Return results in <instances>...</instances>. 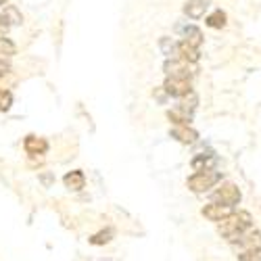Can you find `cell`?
I'll use <instances>...</instances> for the list:
<instances>
[{
    "mask_svg": "<svg viewBox=\"0 0 261 261\" xmlns=\"http://www.w3.org/2000/svg\"><path fill=\"white\" fill-rule=\"evenodd\" d=\"M167 117L176 123V125H188V121H190V115H186L184 111H180V109L176 107V109H171V111L167 113Z\"/></svg>",
    "mask_w": 261,
    "mask_h": 261,
    "instance_id": "e0dca14e",
    "label": "cell"
},
{
    "mask_svg": "<svg viewBox=\"0 0 261 261\" xmlns=\"http://www.w3.org/2000/svg\"><path fill=\"white\" fill-rule=\"evenodd\" d=\"M3 15L9 19V23H11V25H19L21 21H23V17H21V13H19L15 7H7Z\"/></svg>",
    "mask_w": 261,
    "mask_h": 261,
    "instance_id": "d6986e66",
    "label": "cell"
},
{
    "mask_svg": "<svg viewBox=\"0 0 261 261\" xmlns=\"http://www.w3.org/2000/svg\"><path fill=\"white\" fill-rule=\"evenodd\" d=\"M111 236H113V232H111V230H107V232H98V234H94V236L90 238V243H92V245H107L109 241H111Z\"/></svg>",
    "mask_w": 261,
    "mask_h": 261,
    "instance_id": "ffe728a7",
    "label": "cell"
},
{
    "mask_svg": "<svg viewBox=\"0 0 261 261\" xmlns=\"http://www.w3.org/2000/svg\"><path fill=\"white\" fill-rule=\"evenodd\" d=\"M11 28V23H9V19L5 17V15H0V34H3V32H7Z\"/></svg>",
    "mask_w": 261,
    "mask_h": 261,
    "instance_id": "d4e9b609",
    "label": "cell"
},
{
    "mask_svg": "<svg viewBox=\"0 0 261 261\" xmlns=\"http://www.w3.org/2000/svg\"><path fill=\"white\" fill-rule=\"evenodd\" d=\"M63 182H65V186H67L69 190L77 192V190H82V188H84V184H86V178H84V173H82L80 169H75V171H69L67 176L63 178Z\"/></svg>",
    "mask_w": 261,
    "mask_h": 261,
    "instance_id": "8fae6325",
    "label": "cell"
},
{
    "mask_svg": "<svg viewBox=\"0 0 261 261\" xmlns=\"http://www.w3.org/2000/svg\"><path fill=\"white\" fill-rule=\"evenodd\" d=\"M207 25L213 28V30H222L226 25V13L224 11H213L209 17H207Z\"/></svg>",
    "mask_w": 261,
    "mask_h": 261,
    "instance_id": "2e32d148",
    "label": "cell"
},
{
    "mask_svg": "<svg viewBox=\"0 0 261 261\" xmlns=\"http://www.w3.org/2000/svg\"><path fill=\"white\" fill-rule=\"evenodd\" d=\"M217 159L213 155H197L192 159V167L197 169V171H213Z\"/></svg>",
    "mask_w": 261,
    "mask_h": 261,
    "instance_id": "5bb4252c",
    "label": "cell"
},
{
    "mask_svg": "<svg viewBox=\"0 0 261 261\" xmlns=\"http://www.w3.org/2000/svg\"><path fill=\"white\" fill-rule=\"evenodd\" d=\"M184 42L194 48H199L203 44V32L199 28H194V25H188L184 28Z\"/></svg>",
    "mask_w": 261,
    "mask_h": 261,
    "instance_id": "4fadbf2b",
    "label": "cell"
},
{
    "mask_svg": "<svg viewBox=\"0 0 261 261\" xmlns=\"http://www.w3.org/2000/svg\"><path fill=\"white\" fill-rule=\"evenodd\" d=\"M251 224H253L251 213L249 211H238V213H232L230 217H226V220H222L220 226H217V232H220L226 241L236 243L243 234H247Z\"/></svg>",
    "mask_w": 261,
    "mask_h": 261,
    "instance_id": "6da1fadb",
    "label": "cell"
},
{
    "mask_svg": "<svg viewBox=\"0 0 261 261\" xmlns=\"http://www.w3.org/2000/svg\"><path fill=\"white\" fill-rule=\"evenodd\" d=\"M169 134H171V138H176L182 144H192V142H197V138H199L197 129H192L188 125H176Z\"/></svg>",
    "mask_w": 261,
    "mask_h": 261,
    "instance_id": "ba28073f",
    "label": "cell"
},
{
    "mask_svg": "<svg viewBox=\"0 0 261 261\" xmlns=\"http://www.w3.org/2000/svg\"><path fill=\"white\" fill-rule=\"evenodd\" d=\"M23 146H25V150H28V153H30L32 157H36V155L46 153L48 142H46L44 138H38V136H28V138H25V142H23Z\"/></svg>",
    "mask_w": 261,
    "mask_h": 261,
    "instance_id": "9c48e42d",
    "label": "cell"
},
{
    "mask_svg": "<svg viewBox=\"0 0 261 261\" xmlns=\"http://www.w3.org/2000/svg\"><path fill=\"white\" fill-rule=\"evenodd\" d=\"M234 247H236L238 253H245V251H259V253H261V232L253 230V232L243 234V236L234 243Z\"/></svg>",
    "mask_w": 261,
    "mask_h": 261,
    "instance_id": "5b68a950",
    "label": "cell"
},
{
    "mask_svg": "<svg viewBox=\"0 0 261 261\" xmlns=\"http://www.w3.org/2000/svg\"><path fill=\"white\" fill-rule=\"evenodd\" d=\"M197 105H199V96L194 94V92H190V94L182 96V100H180L178 109H180V111H184L186 115H190V117H192V113H194V109H197Z\"/></svg>",
    "mask_w": 261,
    "mask_h": 261,
    "instance_id": "9a60e30c",
    "label": "cell"
},
{
    "mask_svg": "<svg viewBox=\"0 0 261 261\" xmlns=\"http://www.w3.org/2000/svg\"><path fill=\"white\" fill-rule=\"evenodd\" d=\"M211 199H213V203H222V205H230V207H234L238 201H241V190H238L236 184L226 182V184H222L220 188L213 192V197H211Z\"/></svg>",
    "mask_w": 261,
    "mask_h": 261,
    "instance_id": "3957f363",
    "label": "cell"
},
{
    "mask_svg": "<svg viewBox=\"0 0 261 261\" xmlns=\"http://www.w3.org/2000/svg\"><path fill=\"white\" fill-rule=\"evenodd\" d=\"M163 90H165L169 96H176V98H182V96H186V94L192 92L190 82L178 80V77H167L165 84H163Z\"/></svg>",
    "mask_w": 261,
    "mask_h": 261,
    "instance_id": "8992f818",
    "label": "cell"
},
{
    "mask_svg": "<svg viewBox=\"0 0 261 261\" xmlns=\"http://www.w3.org/2000/svg\"><path fill=\"white\" fill-rule=\"evenodd\" d=\"M207 7H209L207 0H188V3L184 5V13H186L190 19H199V17L205 15Z\"/></svg>",
    "mask_w": 261,
    "mask_h": 261,
    "instance_id": "30bf717a",
    "label": "cell"
},
{
    "mask_svg": "<svg viewBox=\"0 0 261 261\" xmlns=\"http://www.w3.org/2000/svg\"><path fill=\"white\" fill-rule=\"evenodd\" d=\"M161 50H163V55L171 57V55H176V53H178V44H173L169 38H163V40H161Z\"/></svg>",
    "mask_w": 261,
    "mask_h": 261,
    "instance_id": "7402d4cb",
    "label": "cell"
},
{
    "mask_svg": "<svg viewBox=\"0 0 261 261\" xmlns=\"http://www.w3.org/2000/svg\"><path fill=\"white\" fill-rule=\"evenodd\" d=\"M176 57H180V59L186 61V63H197V61H199V48H194V46L186 44V42L182 40L180 44H178V53H176Z\"/></svg>",
    "mask_w": 261,
    "mask_h": 261,
    "instance_id": "7c38bea8",
    "label": "cell"
},
{
    "mask_svg": "<svg viewBox=\"0 0 261 261\" xmlns=\"http://www.w3.org/2000/svg\"><path fill=\"white\" fill-rule=\"evenodd\" d=\"M238 261H261V253H259V251H245V253H238Z\"/></svg>",
    "mask_w": 261,
    "mask_h": 261,
    "instance_id": "603a6c76",
    "label": "cell"
},
{
    "mask_svg": "<svg viewBox=\"0 0 261 261\" xmlns=\"http://www.w3.org/2000/svg\"><path fill=\"white\" fill-rule=\"evenodd\" d=\"M222 180V173L217 171H197L194 176L188 178V188L194 192H207Z\"/></svg>",
    "mask_w": 261,
    "mask_h": 261,
    "instance_id": "7a4b0ae2",
    "label": "cell"
},
{
    "mask_svg": "<svg viewBox=\"0 0 261 261\" xmlns=\"http://www.w3.org/2000/svg\"><path fill=\"white\" fill-rule=\"evenodd\" d=\"M163 71L167 73V77H178V80H186V82L194 75V69L190 67V63H186V61H182V59L165 61Z\"/></svg>",
    "mask_w": 261,
    "mask_h": 261,
    "instance_id": "277c9868",
    "label": "cell"
},
{
    "mask_svg": "<svg viewBox=\"0 0 261 261\" xmlns=\"http://www.w3.org/2000/svg\"><path fill=\"white\" fill-rule=\"evenodd\" d=\"M13 105V94L9 90H0V111H9Z\"/></svg>",
    "mask_w": 261,
    "mask_h": 261,
    "instance_id": "44dd1931",
    "label": "cell"
},
{
    "mask_svg": "<svg viewBox=\"0 0 261 261\" xmlns=\"http://www.w3.org/2000/svg\"><path fill=\"white\" fill-rule=\"evenodd\" d=\"M234 211L230 205H222V203H209L203 207V215L211 222H222L226 217H230Z\"/></svg>",
    "mask_w": 261,
    "mask_h": 261,
    "instance_id": "52a82bcc",
    "label": "cell"
},
{
    "mask_svg": "<svg viewBox=\"0 0 261 261\" xmlns=\"http://www.w3.org/2000/svg\"><path fill=\"white\" fill-rule=\"evenodd\" d=\"M13 55H15V44L9 38H0V59L13 57Z\"/></svg>",
    "mask_w": 261,
    "mask_h": 261,
    "instance_id": "ac0fdd59",
    "label": "cell"
},
{
    "mask_svg": "<svg viewBox=\"0 0 261 261\" xmlns=\"http://www.w3.org/2000/svg\"><path fill=\"white\" fill-rule=\"evenodd\" d=\"M5 3H7V0H0V7H3V5H5Z\"/></svg>",
    "mask_w": 261,
    "mask_h": 261,
    "instance_id": "484cf974",
    "label": "cell"
},
{
    "mask_svg": "<svg viewBox=\"0 0 261 261\" xmlns=\"http://www.w3.org/2000/svg\"><path fill=\"white\" fill-rule=\"evenodd\" d=\"M9 71H11V65H9V61L0 59V77H3V75H7Z\"/></svg>",
    "mask_w": 261,
    "mask_h": 261,
    "instance_id": "cb8c5ba5",
    "label": "cell"
}]
</instances>
